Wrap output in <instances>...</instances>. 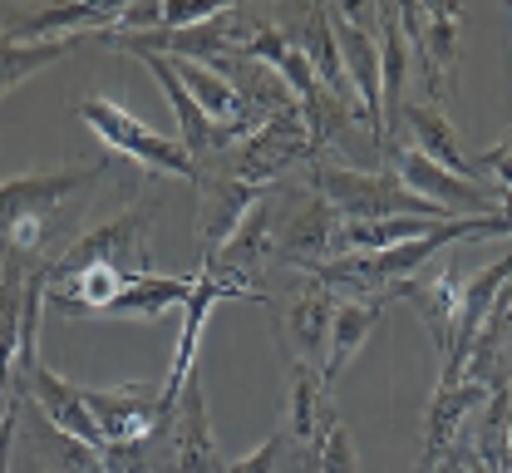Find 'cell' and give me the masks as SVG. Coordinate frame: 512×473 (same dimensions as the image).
<instances>
[{
	"label": "cell",
	"mask_w": 512,
	"mask_h": 473,
	"mask_svg": "<svg viewBox=\"0 0 512 473\" xmlns=\"http://www.w3.org/2000/svg\"><path fill=\"white\" fill-rule=\"evenodd\" d=\"M473 163H478V168H488V173L498 178V188H503V193L512 198V134L503 138V143H493L488 153H478Z\"/></svg>",
	"instance_id": "24"
},
{
	"label": "cell",
	"mask_w": 512,
	"mask_h": 473,
	"mask_svg": "<svg viewBox=\"0 0 512 473\" xmlns=\"http://www.w3.org/2000/svg\"><path fill=\"white\" fill-rule=\"evenodd\" d=\"M79 119L104 138V143H114L124 158H133L138 168H158V173H173V178L202 183V163H192L188 148H183L178 138L148 129L143 119L124 114L119 104H109V99H79Z\"/></svg>",
	"instance_id": "3"
},
{
	"label": "cell",
	"mask_w": 512,
	"mask_h": 473,
	"mask_svg": "<svg viewBox=\"0 0 512 473\" xmlns=\"http://www.w3.org/2000/svg\"><path fill=\"white\" fill-rule=\"evenodd\" d=\"M281 454H286V429H276L256 454H247V459H237V464H227V473H276V464H281Z\"/></svg>",
	"instance_id": "23"
},
{
	"label": "cell",
	"mask_w": 512,
	"mask_h": 473,
	"mask_svg": "<svg viewBox=\"0 0 512 473\" xmlns=\"http://www.w3.org/2000/svg\"><path fill=\"white\" fill-rule=\"evenodd\" d=\"M119 10L124 5H50V10H35L30 20H15L10 30H0L5 45H30L35 35H60V40H74L84 30H109L119 25Z\"/></svg>",
	"instance_id": "14"
},
{
	"label": "cell",
	"mask_w": 512,
	"mask_h": 473,
	"mask_svg": "<svg viewBox=\"0 0 512 473\" xmlns=\"http://www.w3.org/2000/svg\"><path fill=\"white\" fill-rule=\"evenodd\" d=\"M488 400V385H458V390H448V395H434V409H429V439H424V459H419V469L434 473L439 469V459H444L448 449H453V434H458V424H463V414L473 405H483Z\"/></svg>",
	"instance_id": "19"
},
{
	"label": "cell",
	"mask_w": 512,
	"mask_h": 473,
	"mask_svg": "<svg viewBox=\"0 0 512 473\" xmlns=\"http://www.w3.org/2000/svg\"><path fill=\"white\" fill-rule=\"evenodd\" d=\"M389 291L419 301V311H424L429 331L439 340V350L448 355L453 331H458V296H463V276H458V267L448 262V267H439L434 276H414V281H399V286H389Z\"/></svg>",
	"instance_id": "12"
},
{
	"label": "cell",
	"mask_w": 512,
	"mask_h": 473,
	"mask_svg": "<svg viewBox=\"0 0 512 473\" xmlns=\"http://www.w3.org/2000/svg\"><path fill=\"white\" fill-rule=\"evenodd\" d=\"M399 119H404V129L414 134V143H419L424 158H434L439 168L478 183V163L458 148V138H453V129H448V119H444V109H434V104H404Z\"/></svg>",
	"instance_id": "17"
},
{
	"label": "cell",
	"mask_w": 512,
	"mask_h": 473,
	"mask_svg": "<svg viewBox=\"0 0 512 473\" xmlns=\"http://www.w3.org/2000/svg\"><path fill=\"white\" fill-rule=\"evenodd\" d=\"M508 276H512V252H503L493 267H483L478 276L463 281V296H458V331H453V345H448V355H444L439 395L458 390V380H463V370H468V355L478 350V340L488 336V321H493V306H498Z\"/></svg>",
	"instance_id": "7"
},
{
	"label": "cell",
	"mask_w": 512,
	"mask_h": 473,
	"mask_svg": "<svg viewBox=\"0 0 512 473\" xmlns=\"http://www.w3.org/2000/svg\"><path fill=\"white\" fill-rule=\"evenodd\" d=\"M266 193H271V188H247V183H237V178H227V173L202 178V207H197V237H202V252L217 257V252L232 242V232L242 227V217H247Z\"/></svg>",
	"instance_id": "10"
},
{
	"label": "cell",
	"mask_w": 512,
	"mask_h": 473,
	"mask_svg": "<svg viewBox=\"0 0 512 473\" xmlns=\"http://www.w3.org/2000/svg\"><path fill=\"white\" fill-rule=\"evenodd\" d=\"M316 473H360V454H355V439L340 419L325 424V439H320L316 454Z\"/></svg>",
	"instance_id": "22"
},
{
	"label": "cell",
	"mask_w": 512,
	"mask_h": 473,
	"mask_svg": "<svg viewBox=\"0 0 512 473\" xmlns=\"http://www.w3.org/2000/svg\"><path fill=\"white\" fill-rule=\"evenodd\" d=\"M384 158H389V173L414 198L444 207L448 217H498L503 212V188L493 193V188H483L473 178H458V173L439 168L434 158H424L419 148H384Z\"/></svg>",
	"instance_id": "4"
},
{
	"label": "cell",
	"mask_w": 512,
	"mask_h": 473,
	"mask_svg": "<svg viewBox=\"0 0 512 473\" xmlns=\"http://www.w3.org/2000/svg\"><path fill=\"white\" fill-rule=\"evenodd\" d=\"M311 153H316V148H311L306 114L291 104V109L271 114L217 173H227V178H237V183H247V188H271L296 158H311Z\"/></svg>",
	"instance_id": "6"
},
{
	"label": "cell",
	"mask_w": 512,
	"mask_h": 473,
	"mask_svg": "<svg viewBox=\"0 0 512 473\" xmlns=\"http://www.w3.org/2000/svg\"><path fill=\"white\" fill-rule=\"evenodd\" d=\"M335 232H340L335 207L325 203V198H316L306 212H296V222H291L281 237H271V242H276V252H281L286 262H296V267H306V271H320L335 257Z\"/></svg>",
	"instance_id": "15"
},
{
	"label": "cell",
	"mask_w": 512,
	"mask_h": 473,
	"mask_svg": "<svg viewBox=\"0 0 512 473\" xmlns=\"http://www.w3.org/2000/svg\"><path fill=\"white\" fill-rule=\"evenodd\" d=\"M99 173L104 168H64L0 183V242L15 252H35L50 237L64 198H79L89 183H99Z\"/></svg>",
	"instance_id": "1"
},
{
	"label": "cell",
	"mask_w": 512,
	"mask_h": 473,
	"mask_svg": "<svg viewBox=\"0 0 512 473\" xmlns=\"http://www.w3.org/2000/svg\"><path fill=\"white\" fill-rule=\"evenodd\" d=\"M79 40H84V35H74V40H40V45H5V40H0V94L15 89L20 79L40 74L45 65H55V60H64V55H74Z\"/></svg>",
	"instance_id": "21"
},
{
	"label": "cell",
	"mask_w": 512,
	"mask_h": 473,
	"mask_svg": "<svg viewBox=\"0 0 512 473\" xmlns=\"http://www.w3.org/2000/svg\"><path fill=\"white\" fill-rule=\"evenodd\" d=\"M508 454H512V424H508Z\"/></svg>",
	"instance_id": "25"
},
{
	"label": "cell",
	"mask_w": 512,
	"mask_h": 473,
	"mask_svg": "<svg viewBox=\"0 0 512 473\" xmlns=\"http://www.w3.org/2000/svg\"><path fill=\"white\" fill-rule=\"evenodd\" d=\"M173 464L178 473H227L217 439H212V424H207V400H202L197 375L183 385L178 409H173Z\"/></svg>",
	"instance_id": "11"
},
{
	"label": "cell",
	"mask_w": 512,
	"mask_h": 473,
	"mask_svg": "<svg viewBox=\"0 0 512 473\" xmlns=\"http://www.w3.org/2000/svg\"><path fill=\"white\" fill-rule=\"evenodd\" d=\"M404 35L414 40L419 74H424V104H448L453 99V69H458V5H394Z\"/></svg>",
	"instance_id": "5"
},
{
	"label": "cell",
	"mask_w": 512,
	"mask_h": 473,
	"mask_svg": "<svg viewBox=\"0 0 512 473\" xmlns=\"http://www.w3.org/2000/svg\"><path fill=\"white\" fill-rule=\"evenodd\" d=\"M84 405L94 414L104 444H148L163 424V380L158 385H124V390H84Z\"/></svg>",
	"instance_id": "8"
},
{
	"label": "cell",
	"mask_w": 512,
	"mask_h": 473,
	"mask_svg": "<svg viewBox=\"0 0 512 473\" xmlns=\"http://www.w3.org/2000/svg\"><path fill=\"white\" fill-rule=\"evenodd\" d=\"M330 316H335V291L316 281V286H306L301 296H296V306H291V331H296V360H306V365H316L325 370V350H330Z\"/></svg>",
	"instance_id": "18"
},
{
	"label": "cell",
	"mask_w": 512,
	"mask_h": 473,
	"mask_svg": "<svg viewBox=\"0 0 512 473\" xmlns=\"http://www.w3.org/2000/svg\"><path fill=\"white\" fill-rule=\"evenodd\" d=\"M143 65L153 69V79H158V89L168 94V104H173V114H178V129H183V148H188V158H207L212 148H217V124L197 109V99H192L188 89H183V79H178V69L168 55H138Z\"/></svg>",
	"instance_id": "16"
},
{
	"label": "cell",
	"mask_w": 512,
	"mask_h": 473,
	"mask_svg": "<svg viewBox=\"0 0 512 473\" xmlns=\"http://www.w3.org/2000/svg\"><path fill=\"white\" fill-rule=\"evenodd\" d=\"M375 30H380V89H384V114L404 109V74H409V35L394 15V5H375Z\"/></svg>",
	"instance_id": "20"
},
{
	"label": "cell",
	"mask_w": 512,
	"mask_h": 473,
	"mask_svg": "<svg viewBox=\"0 0 512 473\" xmlns=\"http://www.w3.org/2000/svg\"><path fill=\"white\" fill-rule=\"evenodd\" d=\"M384 301L380 296H350V301H335V316H330V350H325V370L320 380L335 385V375L360 355V345L370 340V331L380 326Z\"/></svg>",
	"instance_id": "13"
},
{
	"label": "cell",
	"mask_w": 512,
	"mask_h": 473,
	"mask_svg": "<svg viewBox=\"0 0 512 473\" xmlns=\"http://www.w3.org/2000/svg\"><path fill=\"white\" fill-rule=\"evenodd\" d=\"M316 183L325 203L345 222H384V217H429V222H453L444 207L414 198L394 173H355V168H316Z\"/></svg>",
	"instance_id": "2"
},
{
	"label": "cell",
	"mask_w": 512,
	"mask_h": 473,
	"mask_svg": "<svg viewBox=\"0 0 512 473\" xmlns=\"http://www.w3.org/2000/svg\"><path fill=\"white\" fill-rule=\"evenodd\" d=\"M330 25H335V45H340V60H345V79L355 89V104H360V119L370 124L375 148H384V89H380V50H375V35L365 25H355L345 10H330Z\"/></svg>",
	"instance_id": "9"
}]
</instances>
